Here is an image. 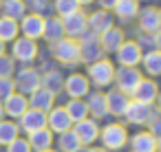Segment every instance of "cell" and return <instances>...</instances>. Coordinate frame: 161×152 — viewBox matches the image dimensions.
Wrapping results in <instances>:
<instances>
[{"instance_id":"15","label":"cell","mask_w":161,"mask_h":152,"mask_svg":"<svg viewBox=\"0 0 161 152\" xmlns=\"http://www.w3.org/2000/svg\"><path fill=\"white\" fill-rule=\"evenodd\" d=\"M137 18H139V29H141V33L154 35V33L161 29V18H159V9H157V7H143V9H139Z\"/></svg>"},{"instance_id":"17","label":"cell","mask_w":161,"mask_h":152,"mask_svg":"<svg viewBox=\"0 0 161 152\" xmlns=\"http://www.w3.org/2000/svg\"><path fill=\"white\" fill-rule=\"evenodd\" d=\"M157 95H159V84L152 77H141V82L137 84V88L132 93V99L143 101V104H154Z\"/></svg>"},{"instance_id":"7","label":"cell","mask_w":161,"mask_h":152,"mask_svg":"<svg viewBox=\"0 0 161 152\" xmlns=\"http://www.w3.org/2000/svg\"><path fill=\"white\" fill-rule=\"evenodd\" d=\"M62 27H64V38H73V40H80L86 31H88V20H86V14L80 9L66 18H62Z\"/></svg>"},{"instance_id":"47","label":"cell","mask_w":161,"mask_h":152,"mask_svg":"<svg viewBox=\"0 0 161 152\" xmlns=\"http://www.w3.org/2000/svg\"><path fill=\"white\" fill-rule=\"evenodd\" d=\"M157 152H161V137H157Z\"/></svg>"},{"instance_id":"25","label":"cell","mask_w":161,"mask_h":152,"mask_svg":"<svg viewBox=\"0 0 161 152\" xmlns=\"http://www.w3.org/2000/svg\"><path fill=\"white\" fill-rule=\"evenodd\" d=\"M42 38H44L49 44H55L58 40H62V38H64L62 18H58V16L47 18V20H44V33H42Z\"/></svg>"},{"instance_id":"28","label":"cell","mask_w":161,"mask_h":152,"mask_svg":"<svg viewBox=\"0 0 161 152\" xmlns=\"http://www.w3.org/2000/svg\"><path fill=\"white\" fill-rule=\"evenodd\" d=\"M5 18H11V20H20L27 11V3L25 0H3V7H0Z\"/></svg>"},{"instance_id":"35","label":"cell","mask_w":161,"mask_h":152,"mask_svg":"<svg viewBox=\"0 0 161 152\" xmlns=\"http://www.w3.org/2000/svg\"><path fill=\"white\" fill-rule=\"evenodd\" d=\"M53 9H55L58 18H66V16L80 11L82 7H80L77 0H55V3H53Z\"/></svg>"},{"instance_id":"4","label":"cell","mask_w":161,"mask_h":152,"mask_svg":"<svg viewBox=\"0 0 161 152\" xmlns=\"http://www.w3.org/2000/svg\"><path fill=\"white\" fill-rule=\"evenodd\" d=\"M141 71L137 68V66H119V68H115V86H117V90H121V93H126L128 97H132V93H135V88H137V84L141 82Z\"/></svg>"},{"instance_id":"34","label":"cell","mask_w":161,"mask_h":152,"mask_svg":"<svg viewBox=\"0 0 161 152\" xmlns=\"http://www.w3.org/2000/svg\"><path fill=\"white\" fill-rule=\"evenodd\" d=\"M58 148H60V152H77V150L84 148V145L80 143V139H77V134H75L73 130H66V132L60 134Z\"/></svg>"},{"instance_id":"27","label":"cell","mask_w":161,"mask_h":152,"mask_svg":"<svg viewBox=\"0 0 161 152\" xmlns=\"http://www.w3.org/2000/svg\"><path fill=\"white\" fill-rule=\"evenodd\" d=\"M141 66L148 77L161 75V51H148L141 55Z\"/></svg>"},{"instance_id":"29","label":"cell","mask_w":161,"mask_h":152,"mask_svg":"<svg viewBox=\"0 0 161 152\" xmlns=\"http://www.w3.org/2000/svg\"><path fill=\"white\" fill-rule=\"evenodd\" d=\"M119 20H132L139 14V0H117V5L113 9Z\"/></svg>"},{"instance_id":"53","label":"cell","mask_w":161,"mask_h":152,"mask_svg":"<svg viewBox=\"0 0 161 152\" xmlns=\"http://www.w3.org/2000/svg\"><path fill=\"white\" fill-rule=\"evenodd\" d=\"M0 7H3V0H0Z\"/></svg>"},{"instance_id":"21","label":"cell","mask_w":161,"mask_h":152,"mask_svg":"<svg viewBox=\"0 0 161 152\" xmlns=\"http://www.w3.org/2000/svg\"><path fill=\"white\" fill-rule=\"evenodd\" d=\"M128 104H130V97L126 95V93H121V90H110V93H106V106H108V115H113V117H124V112H126V108H128Z\"/></svg>"},{"instance_id":"26","label":"cell","mask_w":161,"mask_h":152,"mask_svg":"<svg viewBox=\"0 0 161 152\" xmlns=\"http://www.w3.org/2000/svg\"><path fill=\"white\" fill-rule=\"evenodd\" d=\"M27 141H29L31 150H36V152H40V150H49V148L53 145V132H51L49 128H40V130L31 132Z\"/></svg>"},{"instance_id":"39","label":"cell","mask_w":161,"mask_h":152,"mask_svg":"<svg viewBox=\"0 0 161 152\" xmlns=\"http://www.w3.org/2000/svg\"><path fill=\"white\" fill-rule=\"evenodd\" d=\"M7 152H33L31 150V145H29V141L27 139H14L9 145H7Z\"/></svg>"},{"instance_id":"13","label":"cell","mask_w":161,"mask_h":152,"mask_svg":"<svg viewBox=\"0 0 161 152\" xmlns=\"http://www.w3.org/2000/svg\"><path fill=\"white\" fill-rule=\"evenodd\" d=\"M71 130L77 134V139H80L82 145H91V143H95V141L99 139V123H97L93 117H86V119L73 123Z\"/></svg>"},{"instance_id":"36","label":"cell","mask_w":161,"mask_h":152,"mask_svg":"<svg viewBox=\"0 0 161 152\" xmlns=\"http://www.w3.org/2000/svg\"><path fill=\"white\" fill-rule=\"evenodd\" d=\"M16 73V60L7 53L0 55V77H11Z\"/></svg>"},{"instance_id":"31","label":"cell","mask_w":161,"mask_h":152,"mask_svg":"<svg viewBox=\"0 0 161 152\" xmlns=\"http://www.w3.org/2000/svg\"><path fill=\"white\" fill-rule=\"evenodd\" d=\"M64 108H66V112H69V117H71L73 123H77V121H82V119L88 117V106H86L84 99H69V104Z\"/></svg>"},{"instance_id":"20","label":"cell","mask_w":161,"mask_h":152,"mask_svg":"<svg viewBox=\"0 0 161 152\" xmlns=\"http://www.w3.org/2000/svg\"><path fill=\"white\" fill-rule=\"evenodd\" d=\"M86 20H88V31L95 35H102L104 31H108L113 27V16H110V11H104V9L93 11L91 16H86Z\"/></svg>"},{"instance_id":"44","label":"cell","mask_w":161,"mask_h":152,"mask_svg":"<svg viewBox=\"0 0 161 152\" xmlns=\"http://www.w3.org/2000/svg\"><path fill=\"white\" fill-rule=\"evenodd\" d=\"M154 104H157V108H154V110H157V112L161 115V93L157 95V99H154Z\"/></svg>"},{"instance_id":"16","label":"cell","mask_w":161,"mask_h":152,"mask_svg":"<svg viewBox=\"0 0 161 152\" xmlns=\"http://www.w3.org/2000/svg\"><path fill=\"white\" fill-rule=\"evenodd\" d=\"M20 130H25L27 134L40 130V128H47V112L42 110H36V108H27L25 115L20 117V123H18Z\"/></svg>"},{"instance_id":"22","label":"cell","mask_w":161,"mask_h":152,"mask_svg":"<svg viewBox=\"0 0 161 152\" xmlns=\"http://www.w3.org/2000/svg\"><path fill=\"white\" fill-rule=\"evenodd\" d=\"M86 97H88V99H86V106H88V117H93L95 121L104 119V117L108 115V106H106V93L95 90V93H88Z\"/></svg>"},{"instance_id":"6","label":"cell","mask_w":161,"mask_h":152,"mask_svg":"<svg viewBox=\"0 0 161 152\" xmlns=\"http://www.w3.org/2000/svg\"><path fill=\"white\" fill-rule=\"evenodd\" d=\"M154 115H157V110L152 108V104H143V101H137V99H130V104L124 112L126 121L132 123V126H148Z\"/></svg>"},{"instance_id":"45","label":"cell","mask_w":161,"mask_h":152,"mask_svg":"<svg viewBox=\"0 0 161 152\" xmlns=\"http://www.w3.org/2000/svg\"><path fill=\"white\" fill-rule=\"evenodd\" d=\"M86 152H108V150L106 148H88Z\"/></svg>"},{"instance_id":"12","label":"cell","mask_w":161,"mask_h":152,"mask_svg":"<svg viewBox=\"0 0 161 152\" xmlns=\"http://www.w3.org/2000/svg\"><path fill=\"white\" fill-rule=\"evenodd\" d=\"M115 55H117L119 66H139L143 51L139 49V44L135 40H124V44L115 51Z\"/></svg>"},{"instance_id":"9","label":"cell","mask_w":161,"mask_h":152,"mask_svg":"<svg viewBox=\"0 0 161 152\" xmlns=\"http://www.w3.org/2000/svg\"><path fill=\"white\" fill-rule=\"evenodd\" d=\"M11 57L18 60V62H22V64H31L38 57V44H36V40L16 38L14 44H11Z\"/></svg>"},{"instance_id":"2","label":"cell","mask_w":161,"mask_h":152,"mask_svg":"<svg viewBox=\"0 0 161 152\" xmlns=\"http://www.w3.org/2000/svg\"><path fill=\"white\" fill-rule=\"evenodd\" d=\"M86 77H88V82L95 84L97 88H106V86H110L113 79H115V66H113V62H110L108 57H102V60L88 64Z\"/></svg>"},{"instance_id":"18","label":"cell","mask_w":161,"mask_h":152,"mask_svg":"<svg viewBox=\"0 0 161 152\" xmlns=\"http://www.w3.org/2000/svg\"><path fill=\"white\" fill-rule=\"evenodd\" d=\"M27 108H29V99H27V95H22V93H14V95H9V97L3 101V110H5V115L11 117V119H20Z\"/></svg>"},{"instance_id":"38","label":"cell","mask_w":161,"mask_h":152,"mask_svg":"<svg viewBox=\"0 0 161 152\" xmlns=\"http://www.w3.org/2000/svg\"><path fill=\"white\" fill-rule=\"evenodd\" d=\"M139 49L143 51V53H148V51H157V42H154V35H150V33H141L139 35Z\"/></svg>"},{"instance_id":"23","label":"cell","mask_w":161,"mask_h":152,"mask_svg":"<svg viewBox=\"0 0 161 152\" xmlns=\"http://www.w3.org/2000/svg\"><path fill=\"white\" fill-rule=\"evenodd\" d=\"M128 141H130V152H157V137H152L148 130L135 132Z\"/></svg>"},{"instance_id":"40","label":"cell","mask_w":161,"mask_h":152,"mask_svg":"<svg viewBox=\"0 0 161 152\" xmlns=\"http://www.w3.org/2000/svg\"><path fill=\"white\" fill-rule=\"evenodd\" d=\"M27 7H31L33 9V14H40V16H44L47 11H49V3H47V0H29V5Z\"/></svg>"},{"instance_id":"24","label":"cell","mask_w":161,"mask_h":152,"mask_svg":"<svg viewBox=\"0 0 161 152\" xmlns=\"http://www.w3.org/2000/svg\"><path fill=\"white\" fill-rule=\"evenodd\" d=\"M124 40H126V35H124V31L119 27H110L108 31H104L99 35V44H102L104 53H115L124 44Z\"/></svg>"},{"instance_id":"52","label":"cell","mask_w":161,"mask_h":152,"mask_svg":"<svg viewBox=\"0 0 161 152\" xmlns=\"http://www.w3.org/2000/svg\"><path fill=\"white\" fill-rule=\"evenodd\" d=\"M159 18H161V9H159Z\"/></svg>"},{"instance_id":"14","label":"cell","mask_w":161,"mask_h":152,"mask_svg":"<svg viewBox=\"0 0 161 152\" xmlns=\"http://www.w3.org/2000/svg\"><path fill=\"white\" fill-rule=\"evenodd\" d=\"M14 84H16V90L18 93H22V95H31L36 88H40V73L36 71V68H20L18 71V75H16V79H14Z\"/></svg>"},{"instance_id":"3","label":"cell","mask_w":161,"mask_h":152,"mask_svg":"<svg viewBox=\"0 0 161 152\" xmlns=\"http://www.w3.org/2000/svg\"><path fill=\"white\" fill-rule=\"evenodd\" d=\"M51 51H53V57L60 62V64H66V66H73V64H80V42L73 40V38H62L58 40L55 44H51Z\"/></svg>"},{"instance_id":"33","label":"cell","mask_w":161,"mask_h":152,"mask_svg":"<svg viewBox=\"0 0 161 152\" xmlns=\"http://www.w3.org/2000/svg\"><path fill=\"white\" fill-rule=\"evenodd\" d=\"M18 33H20V27H18L16 20L5 18V16L0 18V40L3 42H14L18 38Z\"/></svg>"},{"instance_id":"30","label":"cell","mask_w":161,"mask_h":152,"mask_svg":"<svg viewBox=\"0 0 161 152\" xmlns=\"http://www.w3.org/2000/svg\"><path fill=\"white\" fill-rule=\"evenodd\" d=\"M40 86H44L47 90H51L53 95H58L64 88V77L60 71H47L44 75H40Z\"/></svg>"},{"instance_id":"50","label":"cell","mask_w":161,"mask_h":152,"mask_svg":"<svg viewBox=\"0 0 161 152\" xmlns=\"http://www.w3.org/2000/svg\"><path fill=\"white\" fill-rule=\"evenodd\" d=\"M40 152H55V150H53V148H49V150H40Z\"/></svg>"},{"instance_id":"1","label":"cell","mask_w":161,"mask_h":152,"mask_svg":"<svg viewBox=\"0 0 161 152\" xmlns=\"http://www.w3.org/2000/svg\"><path fill=\"white\" fill-rule=\"evenodd\" d=\"M99 141L108 152H119L128 143V130L121 123H108L99 128Z\"/></svg>"},{"instance_id":"49","label":"cell","mask_w":161,"mask_h":152,"mask_svg":"<svg viewBox=\"0 0 161 152\" xmlns=\"http://www.w3.org/2000/svg\"><path fill=\"white\" fill-rule=\"evenodd\" d=\"M3 115H5V110H3V101H0V119H3Z\"/></svg>"},{"instance_id":"46","label":"cell","mask_w":161,"mask_h":152,"mask_svg":"<svg viewBox=\"0 0 161 152\" xmlns=\"http://www.w3.org/2000/svg\"><path fill=\"white\" fill-rule=\"evenodd\" d=\"M77 3H80V7H82V5H91V3H95V0H77Z\"/></svg>"},{"instance_id":"51","label":"cell","mask_w":161,"mask_h":152,"mask_svg":"<svg viewBox=\"0 0 161 152\" xmlns=\"http://www.w3.org/2000/svg\"><path fill=\"white\" fill-rule=\"evenodd\" d=\"M77 152H86V150H84V148H80V150H77Z\"/></svg>"},{"instance_id":"37","label":"cell","mask_w":161,"mask_h":152,"mask_svg":"<svg viewBox=\"0 0 161 152\" xmlns=\"http://www.w3.org/2000/svg\"><path fill=\"white\" fill-rule=\"evenodd\" d=\"M16 93V84L11 77H0V101H5L9 95Z\"/></svg>"},{"instance_id":"41","label":"cell","mask_w":161,"mask_h":152,"mask_svg":"<svg viewBox=\"0 0 161 152\" xmlns=\"http://www.w3.org/2000/svg\"><path fill=\"white\" fill-rule=\"evenodd\" d=\"M148 132H150L152 137H161V115H159V112L150 119V123H148Z\"/></svg>"},{"instance_id":"19","label":"cell","mask_w":161,"mask_h":152,"mask_svg":"<svg viewBox=\"0 0 161 152\" xmlns=\"http://www.w3.org/2000/svg\"><path fill=\"white\" fill-rule=\"evenodd\" d=\"M27 99H29V108H36V110H42V112H49L55 106V95L51 90H47L44 86L36 88Z\"/></svg>"},{"instance_id":"43","label":"cell","mask_w":161,"mask_h":152,"mask_svg":"<svg viewBox=\"0 0 161 152\" xmlns=\"http://www.w3.org/2000/svg\"><path fill=\"white\" fill-rule=\"evenodd\" d=\"M154 42H157V51H161V29L154 33Z\"/></svg>"},{"instance_id":"10","label":"cell","mask_w":161,"mask_h":152,"mask_svg":"<svg viewBox=\"0 0 161 152\" xmlns=\"http://www.w3.org/2000/svg\"><path fill=\"white\" fill-rule=\"evenodd\" d=\"M64 93L71 99H84L91 93V82L84 73H71L64 79Z\"/></svg>"},{"instance_id":"11","label":"cell","mask_w":161,"mask_h":152,"mask_svg":"<svg viewBox=\"0 0 161 152\" xmlns=\"http://www.w3.org/2000/svg\"><path fill=\"white\" fill-rule=\"evenodd\" d=\"M47 128L53 132V134H62L66 130L73 128V121L66 112L64 106H53L49 112H47Z\"/></svg>"},{"instance_id":"5","label":"cell","mask_w":161,"mask_h":152,"mask_svg":"<svg viewBox=\"0 0 161 152\" xmlns=\"http://www.w3.org/2000/svg\"><path fill=\"white\" fill-rule=\"evenodd\" d=\"M77 42H80V60L84 64H93V62H97V60L104 57V49L99 44V35L86 31Z\"/></svg>"},{"instance_id":"42","label":"cell","mask_w":161,"mask_h":152,"mask_svg":"<svg viewBox=\"0 0 161 152\" xmlns=\"http://www.w3.org/2000/svg\"><path fill=\"white\" fill-rule=\"evenodd\" d=\"M97 3H99V9H104V11H113L115 5H117V0H97Z\"/></svg>"},{"instance_id":"32","label":"cell","mask_w":161,"mask_h":152,"mask_svg":"<svg viewBox=\"0 0 161 152\" xmlns=\"http://www.w3.org/2000/svg\"><path fill=\"white\" fill-rule=\"evenodd\" d=\"M20 137V128L16 121H5L0 119V145H9L14 139Z\"/></svg>"},{"instance_id":"48","label":"cell","mask_w":161,"mask_h":152,"mask_svg":"<svg viewBox=\"0 0 161 152\" xmlns=\"http://www.w3.org/2000/svg\"><path fill=\"white\" fill-rule=\"evenodd\" d=\"M3 53H5V42L0 40V55H3Z\"/></svg>"},{"instance_id":"8","label":"cell","mask_w":161,"mask_h":152,"mask_svg":"<svg viewBox=\"0 0 161 152\" xmlns=\"http://www.w3.org/2000/svg\"><path fill=\"white\" fill-rule=\"evenodd\" d=\"M44 16L40 14H25L20 18V33L22 38H29V40H40L42 33H44Z\"/></svg>"}]
</instances>
